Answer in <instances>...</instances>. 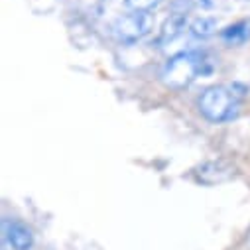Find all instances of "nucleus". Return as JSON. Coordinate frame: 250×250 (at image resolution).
<instances>
[{
    "label": "nucleus",
    "mask_w": 250,
    "mask_h": 250,
    "mask_svg": "<svg viewBox=\"0 0 250 250\" xmlns=\"http://www.w3.org/2000/svg\"><path fill=\"white\" fill-rule=\"evenodd\" d=\"M248 89L240 83L232 85H211L199 97V112L209 122H227L238 114Z\"/></svg>",
    "instance_id": "obj_1"
},
{
    "label": "nucleus",
    "mask_w": 250,
    "mask_h": 250,
    "mask_svg": "<svg viewBox=\"0 0 250 250\" xmlns=\"http://www.w3.org/2000/svg\"><path fill=\"white\" fill-rule=\"evenodd\" d=\"M207 63L209 61L205 59L203 53L181 51V53L169 57V61L166 63V67L162 71V81H164L166 87H169L173 91L187 89L201 73H205Z\"/></svg>",
    "instance_id": "obj_2"
},
{
    "label": "nucleus",
    "mask_w": 250,
    "mask_h": 250,
    "mask_svg": "<svg viewBox=\"0 0 250 250\" xmlns=\"http://www.w3.org/2000/svg\"><path fill=\"white\" fill-rule=\"evenodd\" d=\"M154 28V18L150 12H128L114 22V34L124 43H136L146 38Z\"/></svg>",
    "instance_id": "obj_3"
},
{
    "label": "nucleus",
    "mask_w": 250,
    "mask_h": 250,
    "mask_svg": "<svg viewBox=\"0 0 250 250\" xmlns=\"http://www.w3.org/2000/svg\"><path fill=\"white\" fill-rule=\"evenodd\" d=\"M238 175V166L229 158H215L203 162L195 169V179L203 185H221Z\"/></svg>",
    "instance_id": "obj_4"
},
{
    "label": "nucleus",
    "mask_w": 250,
    "mask_h": 250,
    "mask_svg": "<svg viewBox=\"0 0 250 250\" xmlns=\"http://www.w3.org/2000/svg\"><path fill=\"white\" fill-rule=\"evenodd\" d=\"M4 238L14 250H32L34 246V232L32 229L18 219L4 221Z\"/></svg>",
    "instance_id": "obj_5"
},
{
    "label": "nucleus",
    "mask_w": 250,
    "mask_h": 250,
    "mask_svg": "<svg viewBox=\"0 0 250 250\" xmlns=\"http://www.w3.org/2000/svg\"><path fill=\"white\" fill-rule=\"evenodd\" d=\"M185 28H189V16H185V14H169L162 28H160V34H158V43L164 45V43H171L173 40H177Z\"/></svg>",
    "instance_id": "obj_6"
},
{
    "label": "nucleus",
    "mask_w": 250,
    "mask_h": 250,
    "mask_svg": "<svg viewBox=\"0 0 250 250\" xmlns=\"http://www.w3.org/2000/svg\"><path fill=\"white\" fill-rule=\"evenodd\" d=\"M219 38L229 47H238V45L248 43L250 42V18L238 20V22L227 26L225 30H221Z\"/></svg>",
    "instance_id": "obj_7"
},
{
    "label": "nucleus",
    "mask_w": 250,
    "mask_h": 250,
    "mask_svg": "<svg viewBox=\"0 0 250 250\" xmlns=\"http://www.w3.org/2000/svg\"><path fill=\"white\" fill-rule=\"evenodd\" d=\"M189 32L195 38H201V40L211 38L217 32V20L213 16H199V18L189 22Z\"/></svg>",
    "instance_id": "obj_8"
},
{
    "label": "nucleus",
    "mask_w": 250,
    "mask_h": 250,
    "mask_svg": "<svg viewBox=\"0 0 250 250\" xmlns=\"http://www.w3.org/2000/svg\"><path fill=\"white\" fill-rule=\"evenodd\" d=\"M130 12H152L162 0H124Z\"/></svg>",
    "instance_id": "obj_9"
},
{
    "label": "nucleus",
    "mask_w": 250,
    "mask_h": 250,
    "mask_svg": "<svg viewBox=\"0 0 250 250\" xmlns=\"http://www.w3.org/2000/svg\"><path fill=\"white\" fill-rule=\"evenodd\" d=\"M195 8V0H171L169 2V14H185L189 16V12Z\"/></svg>",
    "instance_id": "obj_10"
}]
</instances>
